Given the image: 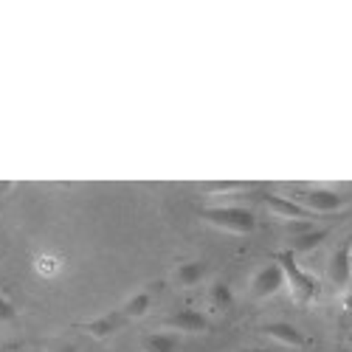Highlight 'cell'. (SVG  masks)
<instances>
[{
  "label": "cell",
  "mask_w": 352,
  "mask_h": 352,
  "mask_svg": "<svg viewBox=\"0 0 352 352\" xmlns=\"http://www.w3.org/2000/svg\"><path fill=\"white\" fill-rule=\"evenodd\" d=\"M200 220L209 223L226 234H251L256 228V217L254 212L248 209H240V206H223V209H203L200 212Z\"/></svg>",
  "instance_id": "1"
},
{
  "label": "cell",
  "mask_w": 352,
  "mask_h": 352,
  "mask_svg": "<svg viewBox=\"0 0 352 352\" xmlns=\"http://www.w3.org/2000/svg\"><path fill=\"white\" fill-rule=\"evenodd\" d=\"M276 265L282 268L285 285H290V293H293V299H296V302H310L316 296V279L296 265V256H293L290 251H282L279 254Z\"/></svg>",
  "instance_id": "2"
},
{
  "label": "cell",
  "mask_w": 352,
  "mask_h": 352,
  "mask_svg": "<svg viewBox=\"0 0 352 352\" xmlns=\"http://www.w3.org/2000/svg\"><path fill=\"white\" fill-rule=\"evenodd\" d=\"M302 203H305V212L310 214H336L344 209V197L333 189H310L302 195Z\"/></svg>",
  "instance_id": "3"
},
{
  "label": "cell",
  "mask_w": 352,
  "mask_h": 352,
  "mask_svg": "<svg viewBox=\"0 0 352 352\" xmlns=\"http://www.w3.org/2000/svg\"><path fill=\"white\" fill-rule=\"evenodd\" d=\"M285 285V276H282V268L276 265V262H271V265H262L254 276H251V293L256 299H268L274 296V293H279Z\"/></svg>",
  "instance_id": "4"
},
{
  "label": "cell",
  "mask_w": 352,
  "mask_h": 352,
  "mask_svg": "<svg viewBox=\"0 0 352 352\" xmlns=\"http://www.w3.org/2000/svg\"><path fill=\"white\" fill-rule=\"evenodd\" d=\"M127 324V318L122 313H107L102 318H91V321H79V330L87 333L91 338H107L116 330H122Z\"/></svg>",
  "instance_id": "5"
},
{
  "label": "cell",
  "mask_w": 352,
  "mask_h": 352,
  "mask_svg": "<svg viewBox=\"0 0 352 352\" xmlns=\"http://www.w3.org/2000/svg\"><path fill=\"white\" fill-rule=\"evenodd\" d=\"M262 333H265L271 341H276V344H285V346H305L307 344V338L302 336V330H296L290 324V321H268L265 327H262Z\"/></svg>",
  "instance_id": "6"
},
{
  "label": "cell",
  "mask_w": 352,
  "mask_h": 352,
  "mask_svg": "<svg viewBox=\"0 0 352 352\" xmlns=\"http://www.w3.org/2000/svg\"><path fill=\"white\" fill-rule=\"evenodd\" d=\"M349 271H352V262H349V243L338 245L330 256V265H327V276L336 287H346L349 285Z\"/></svg>",
  "instance_id": "7"
},
{
  "label": "cell",
  "mask_w": 352,
  "mask_h": 352,
  "mask_svg": "<svg viewBox=\"0 0 352 352\" xmlns=\"http://www.w3.org/2000/svg\"><path fill=\"white\" fill-rule=\"evenodd\" d=\"M166 327L181 330V333H206L209 318L203 313H197V310H181V313H172L166 318Z\"/></svg>",
  "instance_id": "8"
},
{
  "label": "cell",
  "mask_w": 352,
  "mask_h": 352,
  "mask_svg": "<svg viewBox=\"0 0 352 352\" xmlns=\"http://www.w3.org/2000/svg\"><path fill=\"white\" fill-rule=\"evenodd\" d=\"M262 200H265V206H268L274 214H279V217H287V220H310V217H313L310 212H305V209L299 206V203H293V200H287V197L265 195Z\"/></svg>",
  "instance_id": "9"
},
{
  "label": "cell",
  "mask_w": 352,
  "mask_h": 352,
  "mask_svg": "<svg viewBox=\"0 0 352 352\" xmlns=\"http://www.w3.org/2000/svg\"><path fill=\"white\" fill-rule=\"evenodd\" d=\"M172 276L181 287H195L203 276H206V265H203V262H184V265L175 268Z\"/></svg>",
  "instance_id": "10"
},
{
  "label": "cell",
  "mask_w": 352,
  "mask_h": 352,
  "mask_svg": "<svg viewBox=\"0 0 352 352\" xmlns=\"http://www.w3.org/2000/svg\"><path fill=\"white\" fill-rule=\"evenodd\" d=\"M150 305H153V296L141 290V293H133V296L124 302V307H122L119 313H122L127 321H130V318H141L146 310H150Z\"/></svg>",
  "instance_id": "11"
},
{
  "label": "cell",
  "mask_w": 352,
  "mask_h": 352,
  "mask_svg": "<svg viewBox=\"0 0 352 352\" xmlns=\"http://www.w3.org/2000/svg\"><path fill=\"white\" fill-rule=\"evenodd\" d=\"M327 228H313V231H302V237H296V240H293V251L290 254H310L318 243H324L327 240Z\"/></svg>",
  "instance_id": "12"
},
{
  "label": "cell",
  "mask_w": 352,
  "mask_h": 352,
  "mask_svg": "<svg viewBox=\"0 0 352 352\" xmlns=\"http://www.w3.org/2000/svg\"><path fill=\"white\" fill-rule=\"evenodd\" d=\"M175 346H178V341L166 333H153L144 338V352H175Z\"/></svg>",
  "instance_id": "13"
},
{
  "label": "cell",
  "mask_w": 352,
  "mask_h": 352,
  "mask_svg": "<svg viewBox=\"0 0 352 352\" xmlns=\"http://www.w3.org/2000/svg\"><path fill=\"white\" fill-rule=\"evenodd\" d=\"M209 302H212L214 307L226 310V307H231V302H234V293H231V287H228L226 282H214V285L209 287Z\"/></svg>",
  "instance_id": "14"
},
{
  "label": "cell",
  "mask_w": 352,
  "mask_h": 352,
  "mask_svg": "<svg viewBox=\"0 0 352 352\" xmlns=\"http://www.w3.org/2000/svg\"><path fill=\"white\" fill-rule=\"evenodd\" d=\"M14 316H17L14 305L6 296H0V324H9V321H14Z\"/></svg>",
  "instance_id": "15"
},
{
  "label": "cell",
  "mask_w": 352,
  "mask_h": 352,
  "mask_svg": "<svg viewBox=\"0 0 352 352\" xmlns=\"http://www.w3.org/2000/svg\"><path fill=\"white\" fill-rule=\"evenodd\" d=\"M237 189H240V184H212V186H206L209 195H217V192H237Z\"/></svg>",
  "instance_id": "16"
},
{
  "label": "cell",
  "mask_w": 352,
  "mask_h": 352,
  "mask_svg": "<svg viewBox=\"0 0 352 352\" xmlns=\"http://www.w3.org/2000/svg\"><path fill=\"white\" fill-rule=\"evenodd\" d=\"M48 352H76V346H74V344H68V341H56Z\"/></svg>",
  "instance_id": "17"
},
{
  "label": "cell",
  "mask_w": 352,
  "mask_h": 352,
  "mask_svg": "<svg viewBox=\"0 0 352 352\" xmlns=\"http://www.w3.org/2000/svg\"><path fill=\"white\" fill-rule=\"evenodd\" d=\"M243 352H274V349H262V346H254V349H243Z\"/></svg>",
  "instance_id": "18"
}]
</instances>
